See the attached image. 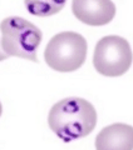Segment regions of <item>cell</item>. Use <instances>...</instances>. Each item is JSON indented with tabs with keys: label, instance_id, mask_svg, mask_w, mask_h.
<instances>
[{
	"label": "cell",
	"instance_id": "obj_1",
	"mask_svg": "<svg viewBox=\"0 0 133 150\" xmlns=\"http://www.w3.org/2000/svg\"><path fill=\"white\" fill-rule=\"evenodd\" d=\"M48 124L56 137L69 143L87 137L94 130L97 125V111L85 99L65 98L51 106Z\"/></svg>",
	"mask_w": 133,
	"mask_h": 150
},
{
	"label": "cell",
	"instance_id": "obj_2",
	"mask_svg": "<svg viewBox=\"0 0 133 150\" xmlns=\"http://www.w3.org/2000/svg\"><path fill=\"white\" fill-rule=\"evenodd\" d=\"M1 49L8 56H16L38 62L36 50L43 39V33L33 23L20 16H10L0 23Z\"/></svg>",
	"mask_w": 133,
	"mask_h": 150
},
{
	"label": "cell",
	"instance_id": "obj_3",
	"mask_svg": "<svg viewBox=\"0 0 133 150\" xmlns=\"http://www.w3.org/2000/svg\"><path fill=\"white\" fill-rule=\"evenodd\" d=\"M87 40L75 31H61L49 40L44 51L48 67L55 71L70 73L79 69L87 58Z\"/></svg>",
	"mask_w": 133,
	"mask_h": 150
},
{
	"label": "cell",
	"instance_id": "obj_4",
	"mask_svg": "<svg viewBox=\"0 0 133 150\" xmlns=\"http://www.w3.org/2000/svg\"><path fill=\"white\" fill-rule=\"evenodd\" d=\"M133 62L131 45L118 35H108L97 43L93 65L104 76H121L128 71Z\"/></svg>",
	"mask_w": 133,
	"mask_h": 150
},
{
	"label": "cell",
	"instance_id": "obj_5",
	"mask_svg": "<svg viewBox=\"0 0 133 150\" xmlns=\"http://www.w3.org/2000/svg\"><path fill=\"white\" fill-rule=\"evenodd\" d=\"M73 15L91 26L107 25L116 15L112 0H72Z\"/></svg>",
	"mask_w": 133,
	"mask_h": 150
},
{
	"label": "cell",
	"instance_id": "obj_6",
	"mask_svg": "<svg viewBox=\"0 0 133 150\" xmlns=\"http://www.w3.org/2000/svg\"><path fill=\"white\" fill-rule=\"evenodd\" d=\"M96 150H133V126L123 123L106 126L96 138Z\"/></svg>",
	"mask_w": 133,
	"mask_h": 150
},
{
	"label": "cell",
	"instance_id": "obj_7",
	"mask_svg": "<svg viewBox=\"0 0 133 150\" xmlns=\"http://www.w3.org/2000/svg\"><path fill=\"white\" fill-rule=\"evenodd\" d=\"M66 0H24L25 8L31 15L51 16L64 8Z\"/></svg>",
	"mask_w": 133,
	"mask_h": 150
},
{
	"label": "cell",
	"instance_id": "obj_8",
	"mask_svg": "<svg viewBox=\"0 0 133 150\" xmlns=\"http://www.w3.org/2000/svg\"><path fill=\"white\" fill-rule=\"evenodd\" d=\"M6 58H9V56L4 53L3 49H1V44H0V62H3V60H5Z\"/></svg>",
	"mask_w": 133,
	"mask_h": 150
},
{
	"label": "cell",
	"instance_id": "obj_9",
	"mask_svg": "<svg viewBox=\"0 0 133 150\" xmlns=\"http://www.w3.org/2000/svg\"><path fill=\"white\" fill-rule=\"evenodd\" d=\"M3 114V105H1V103H0V116H1Z\"/></svg>",
	"mask_w": 133,
	"mask_h": 150
}]
</instances>
